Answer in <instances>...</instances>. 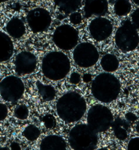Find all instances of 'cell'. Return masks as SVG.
I'll use <instances>...</instances> for the list:
<instances>
[{"label":"cell","mask_w":139,"mask_h":150,"mask_svg":"<svg viewBox=\"0 0 139 150\" xmlns=\"http://www.w3.org/2000/svg\"><path fill=\"white\" fill-rule=\"evenodd\" d=\"M8 114V109L5 104L0 103V122L5 120Z\"/></svg>","instance_id":"4316f807"},{"label":"cell","mask_w":139,"mask_h":150,"mask_svg":"<svg viewBox=\"0 0 139 150\" xmlns=\"http://www.w3.org/2000/svg\"><path fill=\"white\" fill-rule=\"evenodd\" d=\"M74 62L80 68H90L97 63L99 54L95 45L90 42H82L76 45L73 51Z\"/></svg>","instance_id":"9c48e42d"},{"label":"cell","mask_w":139,"mask_h":150,"mask_svg":"<svg viewBox=\"0 0 139 150\" xmlns=\"http://www.w3.org/2000/svg\"><path fill=\"white\" fill-rule=\"evenodd\" d=\"M14 53V45L10 37L0 32V63L9 60Z\"/></svg>","instance_id":"9a60e30c"},{"label":"cell","mask_w":139,"mask_h":150,"mask_svg":"<svg viewBox=\"0 0 139 150\" xmlns=\"http://www.w3.org/2000/svg\"><path fill=\"white\" fill-rule=\"evenodd\" d=\"M87 124L97 133L107 131L113 122V115L111 110L102 105H95L89 110Z\"/></svg>","instance_id":"8992f818"},{"label":"cell","mask_w":139,"mask_h":150,"mask_svg":"<svg viewBox=\"0 0 139 150\" xmlns=\"http://www.w3.org/2000/svg\"><path fill=\"white\" fill-rule=\"evenodd\" d=\"M83 17L80 12H74L73 13L70 14V21L73 25H78L82 21Z\"/></svg>","instance_id":"d4e9b609"},{"label":"cell","mask_w":139,"mask_h":150,"mask_svg":"<svg viewBox=\"0 0 139 150\" xmlns=\"http://www.w3.org/2000/svg\"><path fill=\"white\" fill-rule=\"evenodd\" d=\"M100 66L106 72H115L119 66V62L118 58L113 54H106L102 57Z\"/></svg>","instance_id":"d6986e66"},{"label":"cell","mask_w":139,"mask_h":150,"mask_svg":"<svg viewBox=\"0 0 139 150\" xmlns=\"http://www.w3.org/2000/svg\"><path fill=\"white\" fill-rule=\"evenodd\" d=\"M40 129L33 124L28 125L23 132V136L29 141H34L37 140L40 137Z\"/></svg>","instance_id":"7402d4cb"},{"label":"cell","mask_w":139,"mask_h":150,"mask_svg":"<svg viewBox=\"0 0 139 150\" xmlns=\"http://www.w3.org/2000/svg\"><path fill=\"white\" fill-rule=\"evenodd\" d=\"M10 149L11 150H21V149H20V145L16 142L12 143V144L10 145Z\"/></svg>","instance_id":"4dcf8cb0"},{"label":"cell","mask_w":139,"mask_h":150,"mask_svg":"<svg viewBox=\"0 0 139 150\" xmlns=\"http://www.w3.org/2000/svg\"><path fill=\"white\" fill-rule=\"evenodd\" d=\"M114 135L120 141H125L128 138L130 128V123L126 119L117 117L113 120L112 124Z\"/></svg>","instance_id":"2e32d148"},{"label":"cell","mask_w":139,"mask_h":150,"mask_svg":"<svg viewBox=\"0 0 139 150\" xmlns=\"http://www.w3.org/2000/svg\"><path fill=\"white\" fill-rule=\"evenodd\" d=\"M36 87L39 95L44 101H51L55 98L56 91L51 85L43 84L40 81H38L36 82Z\"/></svg>","instance_id":"ffe728a7"},{"label":"cell","mask_w":139,"mask_h":150,"mask_svg":"<svg viewBox=\"0 0 139 150\" xmlns=\"http://www.w3.org/2000/svg\"><path fill=\"white\" fill-rule=\"evenodd\" d=\"M136 132H137L138 134H139V120L137 122L136 124Z\"/></svg>","instance_id":"1f68e13d"},{"label":"cell","mask_w":139,"mask_h":150,"mask_svg":"<svg viewBox=\"0 0 139 150\" xmlns=\"http://www.w3.org/2000/svg\"><path fill=\"white\" fill-rule=\"evenodd\" d=\"M0 150H9V149L6 147H0Z\"/></svg>","instance_id":"836d02e7"},{"label":"cell","mask_w":139,"mask_h":150,"mask_svg":"<svg viewBox=\"0 0 139 150\" xmlns=\"http://www.w3.org/2000/svg\"><path fill=\"white\" fill-rule=\"evenodd\" d=\"M44 126L48 129H53L57 125V121L54 115L51 114H47L43 116L42 119Z\"/></svg>","instance_id":"cb8c5ba5"},{"label":"cell","mask_w":139,"mask_h":150,"mask_svg":"<svg viewBox=\"0 0 139 150\" xmlns=\"http://www.w3.org/2000/svg\"><path fill=\"white\" fill-rule=\"evenodd\" d=\"M132 24L136 29H139V8L133 12L131 16Z\"/></svg>","instance_id":"83f0119b"},{"label":"cell","mask_w":139,"mask_h":150,"mask_svg":"<svg viewBox=\"0 0 139 150\" xmlns=\"http://www.w3.org/2000/svg\"><path fill=\"white\" fill-rule=\"evenodd\" d=\"M27 22L33 32L41 33L47 31L51 26L52 17L47 10L43 8H36L28 12Z\"/></svg>","instance_id":"30bf717a"},{"label":"cell","mask_w":139,"mask_h":150,"mask_svg":"<svg viewBox=\"0 0 139 150\" xmlns=\"http://www.w3.org/2000/svg\"><path fill=\"white\" fill-rule=\"evenodd\" d=\"M40 150H67V145L61 137L51 134L42 139L40 145Z\"/></svg>","instance_id":"5bb4252c"},{"label":"cell","mask_w":139,"mask_h":150,"mask_svg":"<svg viewBox=\"0 0 139 150\" xmlns=\"http://www.w3.org/2000/svg\"><path fill=\"white\" fill-rule=\"evenodd\" d=\"M53 41L59 49L69 51L76 47L78 42V32L74 27L64 24L57 27L53 33Z\"/></svg>","instance_id":"ba28073f"},{"label":"cell","mask_w":139,"mask_h":150,"mask_svg":"<svg viewBox=\"0 0 139 150\" xmlns=\"http://www.w3.org/2000/svg\"><path fill=\"white\" fill-rule=\"evenodd\" d=\"M127 150H139V137L130 139L128 143Z\"/></svg>","instance_id":"484cf974"},{"label":"cell","mask_w":139,"mask_h":150,"mask_svg":"<svg viewBox=\"0 0 139 150\" xmlns=\"http://www.w3.org/2000/svg\"><path fill=\"white\" fill-rule=\"evenodd\" d=\"M125 118L126 120L128 121V122H133L134 121H136L137 120V117L136 116L135 114L132 113V112H128L126 115L125 116Z\"/></svg>","instance_id":"f546056e"},{"label":"cell","mask_w":139,"mask_h":150,"mask_svg":"<svg viewBox=\"0 0 139 150\" xmlns=\"http://www.w3.org/2000/svg\"><path fill=\"white\" fill-rule=\"evenodd\" d=\"M113 26L111 21L107 18L99 16L91 21L89 25V32L96 41H103L111 36Z\"/></svg>","instance_id":"8fae6325"},{"label":"cell","mask_w":139,"mask_h":150,"mask_svg":"<svg viewBox=\"0 0 139 150\" xmlns=\"http://www.w3.org/2000/svg\"><path fill=\"white\" fill-rule=\"evenodd\" d=\"M8 36L13 38H20L24 36L26 28L24 22L19 18L14 17L8 22L6 27Z\"/></svg>","instance_id":"e0dca14e"},{"label":"cell","mask_w":139,"mask_h":150,"mask_svg":"<svg viewBox=\"0 0 139 150\" xmlns=\"http://www.w3.org/2000/svg\"><path fill=\"white\" fill-rule=\"evenodd\" d=\"M87 110L85 98L76 91H70L60 97L56 104V111L61 120L74 123L81 120Z\"/></svg>","instance_id":"6da1fadb"},{"label":"cell","mask_w":139,"mask_h":150,"mask_svg":"<svg viewBox=\"0 0 139 150\" xmlns=\"http://www.w3.org/2000/svg\"><path fill=\"white\" fill-rule=\"evenodd\" d=\"M83 0H54L56 6L66 14L76 12L81 5Z\"/></svg>","instance_id":"ac0fdd59"},{"label":"cell","mask_w":139,"mask_h":150,"mask_svg":"<svg viewBox=\"0 0 139 150\" xmlns=\"http://www.w3.org/2000/svg\"><path fill=\"white\" fill-rule=\"evenodd\" d=\"M81 81V76L78 72H73L70 76V82L73 85L79 83Z\"/></svg>","instance_id":"f1b7e54d"},{"label":"cell","mask_w":139,"mask_h":150,"mask_svg":"<svg viewBox=\"0 0 139 150\" xmlns=\"http://www.w3.org/2000/svg\"><path fill=\"white\" fill-rule=\"evenodd\" d=\"M97 150H109L108 148H106V147H102V148H99Z\"/></svg>","instance_id":"e575fe53"},{"label":"cell","mask_w":139,"mask_h":150,"mask_svg":"<svg viewBox=\"0 0 139 150\" xmlns=\"http://www.w3.org/2000/svg\"><path fill=\"white\" fill-rule=\"evenodd\" d=\"M91 90L97 100L102 103H111L119 96L121 84L115 75L109 72H103L93 79Z\"/></svg>","instance_id":"7a4b0ae2"},{"label":"cell","mask_w":139,"mask_h":150,"mask_svg":"<svg viewBox=\"0 0 139 150\" xmlns=\"http://www.w3.org/2000/svg\"><path fill=\"white\" fill-rule=\"evenodd\" d=\"M71 64L66 54L61 51L50 52L43 58L42 72L49 80H62L69 73Z\"/></svg>","instance_id":"3957f363"},{"label":"cell","mask_w":139,"mask_h":150,"mask_svg":"<svg viewBox=\"0 0 139 150\" xmlns=\"http://www.w3.org/2000/svg\"><path fill=\"white\" fill-rule=\"evenodd\" d=\"M24 92V83L19 77L10 75L0 81V96L6 102H17L23 97Z\"/></svg>","instance_id":"52a82bcc"},{"label":"cell","mask_w":139,"mask_h":150,"mask_svg":"<svg viewBox=\"0 0 139 150\" xmlns=\"http://www.w3.org/2000/svg\"><path fill=\"white\" fill-rule=\"evenodd\" d=\"M8 0H0V4H1V3H4V2H6V1H7Z\"/></svg>","instance_id":"d590c367"},{"label":"cell","mask_w":139,"mask_h":150,"mask_svg":"<svg viewBox=\"0 0 139 150\" xmlns=\"http://www.w3.org/2000/svg\"><path fill=\"white\" fill-rule=\"evenodd\" d=\"M68 142L74 150H95L98 143V136L88 124H80L70 131Z\"/></svg>","instance_id":"277c9868"},{"label":"cell","mask_w":139,"mask_h":150,"mask_svg":"<svg viewBox=\"0 0 139 150\" xmlns=\"http://www.w3.org/2000/svg\"><path fill=\"white\" fill-rule=\"evenodd\" d=\"M37 58L34 53L29 51L20 52L14 60L15 72L18 75L32 74L37 67Z\"/></svg>","instance_id":"7c38bea8"},{"label":"cell","mask_w":139,"mask_h":150,"mask_svg":"<svg viewBox=\"0 0 139 150\" xmlns=\"http://www.w3.org/2000/svg\"><path fill=\"white\" fill-rule=\"evenodd\" d=\"M109 10L107 0H84V14L85 18L92 16H104Z\"/></svg>","instance_id":"4fadbf2b"},{"label":"cell","mask_w":139,"mask_h":150,"mask_svg":"<svg viewBox=\"0 0 139 150\" xmlns=\"http://www.w3.org/2000/svg\"><path fill=\"white\" fill-rule=\"evenodd\" d=\"M30 111L26 105H20L15 108L14 111V115L16 118L20 120H25L28 119Z\"/></svg>","instance_id":"603a6c76"},{"label":"cell","mask_w":139,"mask_h":150,"mask_svg":"<svg viewBox=\"0 0 139 150\" xmlns=\"http://www.w3.org/2000/svg\"><path fill=\"white\" fill-rule=\"evenodd\" d=\"M32 1H39V0H32Z\"/></svg>","instance_id":"8d00e7d4"},{"label":"cell","mask_w":139,"mask_h":150,"mask_svg":"<svg viewBox=\"0 0 139 150\" xmlns=\"http://www.w3.org/2000/svg\"><path fill=\"white\" fill-rule=\"evenodd\" d=\"M132 5L129 0H116L114 4V12L118 16H125L131 11Z\"/></svg>","instance_id":"44dd1931"},{"label":"cell","mask_w":139,"mask_h":150,"mask_svg":"<svg viewBox=\"0 0 139 150\" xmlns=\"http://www.w3.org/2000/svg\"><path fill=\"white\" fill-rule=\"evenodd\" d=\"M132 1H133L135 4H136V5L139 6V0H132Z\"/></svg>","instance_id":"d6a6232c"},{"label":"cell","mask_w":139,"mask_h":150,"mask_svg":"<svg viewBox=\"0 0 139 150\" xmlns=\"http://www.w3.org/2000/svg\"><path fill=\"white\" fill-rule=\"evenodd\" d=\"M115 45L123 52L135 50L139 45V35L137 29L132 21L126 20L117 29L115 36Z\"/></svg>","instance_id":"5b68a950"}]
</instances>
